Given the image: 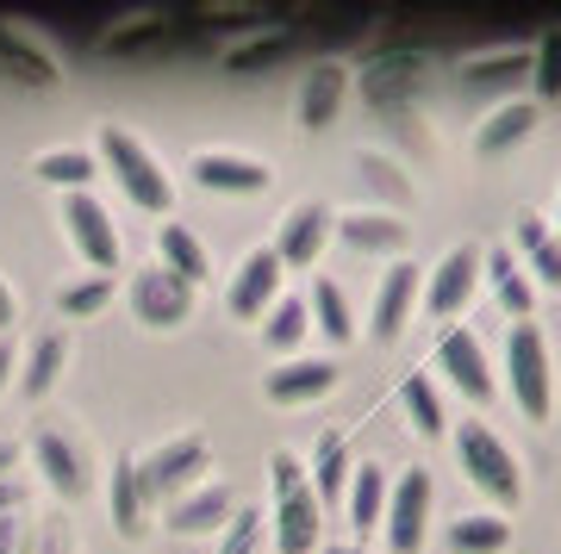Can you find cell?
Masks as SVG:
<instances>
[{"label": "cell", "mask_w": 561, "mask_h": 554, "mask_svg": "<svg viewBox=\"0 0 561 554\" xmlns=\"http://www.w3.org/2000/svg\"><path fill=\"white\" fill-rule=\"evenodd\" d=\"M331 231H337V212H331V206H319V199L294 206V212H287V224H280V243H275L280 268H287V262H294V268H312V262H319V250L331 243Z\"/></svg>", "instance_id": "obj_7"}, {"label": "cell", "mask_w": 561, "mask_h": 554, "mask_svg": "<svg viewBox=\"0 0 561 554\" xmlns=\"http://www.w3.org/2000/svg\"><path fill=\"white\" fill-rule=\"evenodd\" d=\"M524 69H530V57H524V50H493V57L468 62V88H486V81H512V76H524Z\"/></svg>", "instance_id": "obj_35"}, {"label": "cell", "mask_w": 561, "mask_h": 554, "mask_svg": "<svg viewBox=\"0 0 561 554\" xmlns=\"http://www.w3.org/2000/svg\"><path fill=\"white\" fill-rule=\"evenodd\" d=\"M437 361H443V374L456 380V386L474 399V405H486V399H493V368H486L481 337H468V331H449V337L437 343Z\"/></svg>", "instance_id": "obj_11"}, {"label": "cell", "mask_w": 561, "mask_h": 554, "mask_svg": "<svg viewBox=\"0 0 561 554\" xmlns=\"http://www.w3.org/2000/svg\"><path fill=\"white\" fill-rule=\"evenodd\" d=\"M287 50V32H268V38H250L243 50H231V69H250V62H268Z\"/></svg>", "instance_id": "obj_38"}, {"label": "cell", "mask_w": 561, "mask_h": 554, "mask_svg": "<svg viewBox=\"0 0 561 554\" xmlns=\"http://www.w3.org/2000/svg\"><path fill=\"white\" fill-rule=\"evenodd\" d=\"M62 356H69V343H62V337H38V349H32V361H25V393H32V399L50 393L57 374H62Z\"/></svg>", "instance_id": "obj_32"}, {"label": "cell", "mask_w": 561, "mask_h": 554, "mask_svg": "<svg viewBox=\"0 0 561 554\" xmlns=\"http://www.w3.org/2000/svg\"><path fill=\"white\" fill-rule=\"evenodd\" d=\"M343 474H350V461H343V436H319V455H312V493H319V505L343 493Z\"/></svg>", "instance_id": "obj_30"}, {"label": "cell", "mask_w": 561, "mask_h": 554, "mask_svg": "<svg viewBox=\"0 0 561 554\" xmlns=\"http://www.w3.org/2000/svg\"><path fill=\"white\" fill-rule=\"evenodd\" d=\"M456 455H461V474L474 480L493 505H505V511H518V505H524L518 455H512L486 424H461V430H456Z\"/></svg>", "instance_id": "obj_1"}, {"label": "cell", "mask_w": 561, "mask_h": 554, "mask_svg": "<svg viewBox=\"0 0 561 554\" xmlns=\"http://www.w3.org/2000/svg\"><path fill=\"white\" fill-rule=\"evenodd\" d=\"M0 69H7V76H25V81H57L50 57H44L38 44L13 38V25H0Z\"/></svg>", "instance_id": "obj_28"}, {"label": "cell", "mask_w": 561, "mask_h": 554, "mask_svg": "<svg viewBox=\"0 0 561 554\" xmlns=\"http://www.w3.org/2000/svg\"><path fill=\"white\" fill-rule=\"evenodd\" d=\"M280 299V256L275 250H250L243 256V268H238V280H231V312L238 318H262L268 305Z\"/></svg>", "instance_id": "obj_10"}, {"label": "cell", "mask_w": 561, "mask_h": 554, "mask_svg": "<svg viewBox=\"0 0 561 554\" xmlns=\"http://www.w3.org/2000/svg\"><path fill=\"white\" fill-rule=\"evenodd\" d=\"M106 299H113V280L94 275V280H76V287H62L57 305H62V318H88V312H101Z\"/></svg>", "instance_id": "obj_33"}, {"label": "cell", "mask_w": 561, "mask_h": 554, "mask_svg": "<svg viewBox=\"0 0 561 554\" xmlns=\"http://www.w3.org/2000/svg\"><path fill=\"white\" fill-rule=\"evenodd\" d=\"M20 498H25V493H20V486H13V480H0V511H13Z\"/></svg>", "instance_id": "obj_42"}, {"label": "cell", "mask_w": 561, "mask_h": 554, "mask_svg": "<svg viewBox=\"0 0 561 554\" xmlns=\"http://www.w3.org/2000/svg\"><path fill=\"white\" fill-rule=\"evenodd\" d=\"M387 549L393 554H419L424 549V530H431V474L412 468V474L393 480V493H387Z\"/></svg>", "instance_id": "obj_4"}, {"label": "cell", "mask_w": 561, "mask_h": 554, "mask_svg": "<svg viewBox=\"0 0 561 554\" xmlns=\"http://www.w3.org/2000/svg\"><path fill=\"white\" fill-rule=\"evenodd\" d=\"M13 318H20V299H13V287H7V280H0V331H7Z\"/></svg>", "instance_id": "obj_41"}, {"label": "cell", "mask_w": 561, "mask_h": 554, "mask_svg": "<svg viewBox=\"0 0 561 554\" xmlns=\"http://www.w3.org/2000/svg\"><path fill=\"white\" fill-rule=\"evenodd\" d=\"M101 162L119 175V187L131 194V206H144V212H169V206H175L169 175H162L157 157H150L125 125H101Z\"/></svg>", "instance_id": "obj_2"}, {"label": "cell", "mask_w": 561, "mask_h": 554, "mask_svg": "<svg viewBox=\"0 0 561 554\" xmlns=\"http://www.w3.org/2000/svg\"><path fill=\"white\" fill-rule=\"evenodd\" d=\"M62 224H69L76 250L94 262V268H119V231H113V218H106L101 199L69 194V199H62Z\"/></svg>", "instance_id": "obj_5"}, {"label": "cell", "mask_w": 561, "mask_h": 554, "mask_svg": "<svg viewBox=\"0 0 561 554\" xmlns=\"http://www.w3.org/2000/svg\"><path fill=\"white\" fill-rule=\"evenodd\" d=\"M38 468H44V480H50L57 493H69V498L88 486V474H81V455L69 449V442H62L57 430H44V436H38Z\"/></svg>", "instance_id": "obj_22"}, {"label": "cell", "mask_w": 561, "mask_h": 554, "mask_svg": "<svg viewBox=\"0 0 561 554\" xmlns=\"http://www.w3.org/2000/svg\"><path fill=\"white\" fill-rule=\"evenodd\" d=\"M231 486H201L194 498H181V505H169V530L175 535H206L219 530V523H231Z\"/></svg>", "instance_id": "obj_15"}, {"label": "cell", "mask_w": 561, "mask_h": 554, "mask_svg": "<svg viewBox=\"0 0 561 554\" xmlns=\"http://www.w3.org/2000/svg\"><path fill=\"white\" fill-rule=\"evenodd\" d=\"M256 542H262V517L231 511V523H225V535H219V554H256Z\"/></svg>", "instance_id": "obj_36"}, {"label": "cell", "mask_w": 561, "mask_h": 554, "mask_svg": "<svg viewBox=\"0 0 561 554\" xmlns=\"http://www.w3.org/2000/svg\"><path fill=\"white\" fill-rule=\"evenodd\" d=\"M268 480H275V498H287V493H300L306 486V468H300V455H268Z\"/></svg>", "instance_id": "obj_37"}, {"label": "cell", "mask_w": 561, "mask_h": 554, "mask_svg": "<svg viewBox=\"0 0 561 554\" xmlns=\"http://www.w3.org/2000/svg\"><path fill=\"white\" fill-rule=\"evenodd\" d=\"M113 523H119V535H138V530H144V486H138V461H119V468H113Z\"/></svg>", "instance_id": "obj_27"}, {"label": "cell", "mask_w": 561, "mask_h": 554, "mask_svg": "<svg viewBox=\"0 0 561 554\" xmlns=\"http://www.w3.org/2000/svg\"><path fill=\"white\" fill-rule=\"evenodd\" d=\"M530 262H537V280H542V287H561V238H549Z\"/></svg>", "instance_id": "obj_39"}, {"label": "cell", "mask_w": 561, "mask_h": 554, "mask_svg": "<svg viewBox=\"0 0 561 554\" xmlns=\"http://www.w3.org/2000/svg\"><path fill=\"white\" fill-rule=\"evenodd\" d=\"M7 468H13V449H7V442H0V480H7Z\"/></svg>", "instance_id": "obj_44"}, {"label": "cell", "mask_w": 561, "mask_h": 554, "mask_svg": "<svg viewBox=\"0 0 561 554\" xmlns=\"http://www.w3.org/2000/svg\"><path fill=\"white\" fill-rule=\"evenodd\" d=\"M542 243H549V224H542L537 212H518V250H530V256H537Z\"/></svg>", "instance_id": "obj_40"}, {"label": "cell", "mask_w": 561, "mask_h": 554, "mask_svg": "<svg viewBox=\"0 0 561 554\" xmlns=\"http://www.w3.org/2000/svg\"><path fill=\"white\" fill-rule=\"evenodd\" d=\"M412 299H419V268H393V275L381 280V299H375V337L393 343L405 331V318H412Z\"/></svg>", "instance_id": "obj_16"}, {"label": "cell", "mask_w": 561, "mask_h": 554, "mask_svg": "<svg viewBox=\"0 0 561 554\" xmlns=\"http://www.w3.org/2000/svg\"><path fill=\"white\" fill-rule=\"evenodd\" d=\"M505 380H512V399H518L524 417H549L556 405V386H549V343L542 331L524 318L512 324V343H505Z\"/></svg>", "instance_id": "obj_3"}, {"label": "cell", "mask_w": 561, "mask_h": 554, "mask_svg": "<svg viewBox=\"0 0 561 554\" xmlns=\"http://www.w3.org/2000/svg\"><path fill=\"white\" fill-rule=\"evenodd\" d=\"M194 181H201L206 194H262L268 169L250 157H231V150H201L194 157Z\"/></svg>", "instance_id": "obj_12"}, {"label": "cell", "mask_w": 561, "mask_h": 554, "mask_svg": "<svg viewBox=\"0 0 561 554\" xmlns=\"http://www.w3.org/2000/svg\"><path fill=\"white\" fill-rule=\"evenodd\" d=\"M400 399H405V412H412V430L419 436H443V405H437V386L424 374H412L400 386Z\"/></svg>", "instance_id": "obj_31"}, {"label": "cell", "mask_w": 561, "mask_h": 554, "mask_svg": "<svg viewBox=\"0 0 561 554\" xmlns=\"http://www.w3.org/2000/svg\"><path fill=\"white\" fill-rule=\"evenodd\" d=\"M306 324H312L306 299H275V305H268V318H262V343H268L275 356H287V349L306 337Z\"/></svg>", "instance_id": "obj_24"}, {"label": "cell", "mask_w": 561, "mask_h": 554, "mask_svg": "<svg viewBox=\"0 0 561 554\" xmlns=\"http://www.w3.org/2000/svg\"><path fill=\"white\" fill-rule=\"evenodd\" d=\"M387 493H393V480H387L381 461L356 468V480H350V523H356V530H375L387 517Z\"/></svg>", "instance_id": "obj_18"}, {"label": "cell", "mask_w": 561, "mask_h": 554, "mask_svg": "<svg viewBox=\"0 0 561 554\" xmlns=\"http://www.w3.org/2000/svg\"><path fill=\"white\" fill-rule=\"evenodd\" d=\"M319 554H368V549H319Z\"/></svg>", "instance_id": "obj_45"}, {"label": "cell", "mask_w": 561, "mask_h": 554, "mask_svg": "<svg viewBox=\"0 0 561 554\" xmlns=\"http://www.w3.org/2000/svg\"><path fill=\"white\" fill-rule=\"evenodd\" d=\"M157 250H162V268H169L175 280H187V287L213 275V268H206V250H201V238H194L187 224H162Z\"/></svg>", "instance_id": "obj_20"}, {"label": "cell", "mask_w": 561, "mask_h": 554, "mask_svg": "<svg viewBox=\"0 0 561 554\" xmlns=\"http://www.w3.org/2000/svg\"><path fill=\"white\" fill-rule=\"evenodd\" d=\"M530 76H537V94H542V100H561V25L537 44V57H530Z\"/></svg>", "instance_id": "obj_34"}, {"label": "cell", "mask_w": 561, "mask_h": 554, "mask_svg": "<svg viewBox=\"0 0 561 554\" xmlns=\"http://www.w3.org/2000/svg\"><path fill=\"white\" fill-rule=\"evenodd\" d=\"M275 549L280 554H312L319 549V493H312V486L275 498Z\"/></svg>", "instance_id": "obj_13"}, {"label": "cell", "mask_w": 561, "mask_h": 554, "mask_svg": "<svg viewBox=\"0 0 561 554\" xmlns=\"http://www.w3.org/2000/svg\"><path fill=\"white\" fill-rule=\"evenodd\" d=\"M505 549H512L505 517H456L449 523V554H505Z\"/></svg>", "instance_id": "obj_21"}, {"label": "cell", "mask_w": 561, "mask_h": 554, "mask_svg": "<svg viewBox=\"0 0 561 554\" xmlns=\"http://www.w3.org/2000/svg\"><path fill=\"white\" fill-rule=\"evenodd\" d=\"M474 287H481V250H449V256L437 262L431 287H424V312L431 318H456L461 305L474 299Z\"/></svg>", "instance_id": "obj_9"}, {"label": "cell", "mask_w": 561, "mask_h": 554, "mask_svg": "<svg viewBox=\"0 0 561 554\" xmlns=\"http://www.w3.org/2000/svg\"><path fill=\"white\" fill-rule=\"evenodd\" d=\"M206 461H213V455H206L201 436H181V442L157 449L150 461H138V486H144V498H169V493H181L187 480H201Z\"/></svg>", "instance_id": "obj_6"}, {"label": "cell", "mask_w": 561, "mask_h": 554, "mask_svg": "<svg viewBox=\"0 0 561 554\" xmlns=\"http://www.w3.org/2000/svg\"><path fill=\"white\" fill-rule=\"evenodd\" d=\"M7 368H13V349H7V343H0V386H7Z\"/></svg>", "instance_id": "obj_43"}, {"label": "cell", "mask_w": 561, "mask_h": 554, "mask_svg": "<svg viewBox=\"0 0 561 554\" xmlns=\"http://www.w3.org/2000/svg\"><path fill=\"white\" fill-rule=\"evenodd\" d=\"M530 131H537V106H530V100H505L500 113L481 125L474 150H481V157H505V150H518Z\"/></svg>", "instance_id": "obj_17"}, {"label": "cell", "mask_w": 561, "mask_h": 554, "mask_svg": "<svg viewBox=\"0 0 561 554\" xmlns=\"http://www.w3.org/2000/svg\"><path fill=\"white\" fill-rule=\"evenodd\" d=\"M481 275L493 280V287H500V305L512 318H530V280L518 275V262H512V250H493V256H481Z\"/></svg>", "instance_id": "obj_23"}, {"label": "cell", "mask_w": 561, "mask_h": 554, "mask_svg": "<svg viewBox=\"0 0 561 554\" xmlns=\"http://www.w3.org/2000/svg\"><path fill=\"white\" fill-rule=\"evenodd\" d=\"M337 386V361H287V368H268V399L275 405H312Z\"/></svg>", "instance_id": "obj_14"}, {"label": "cell", "mask_w": 561, "mask_h": 554, "mask_svg": "<svg viewBox=\"0 0 561 554\" xmlns=\"http://www.w3.org/2000/svg\"><path fill=\"white\" fill-rule=\"evenodd\" d=\"M187 305H194V287H187V280H175L169 268H144V275L131 280V312H138L150 331L181 324V318H187Z\"/></svg>", "instance_id": "obj_8"}, {"label": "cell", "mask_w": 561, "mask_h": 554, "mask_svg": "<svg viewBox=\"0 0 561 554\" xmlns=\"http://www.w3.org/2000/svg\"><path fill=\"white\" fill-rule=\"evenodd\" d=\"M337 231H343V243H350V250H400V243H405V224H400V218H381V212L343 218Z\"/></svg>", "instance_id": "obj_25"}, {"label": "cell", "mask_w": 561, "mask_h": 554, "mask_svg": "<svg viewBox=\"0 0 561 554\" xmlns=\"http://www.w3.org/2000/svg\"><path fill=\"white\" fill-rule=\"evenodd\" d=\"M337 100H343V69L337 62H319L312 76H306V88H300V125H331L337 119Z\"/></svg>", "instance_id": "obj_19"}, {"label": "cell", "mask_w": 561, "mask_h": 554, "mask_svg": "<svg viewBox=\"0 0 561 554\" xmlns=\"http://www.w3.org/2000/svg\"><path fill=\"white\" fill-rule=\"evenodd\" d=\"M306 312H319V331H324L331 343H350V337H356V324H350V299H343L337 280H312Z\"/></svg>", "instance_id": "obj_26"}, {"label": "cell", "mask_w": 561, "mask_h": 554, "mask_svg": "<svg viewBox=\"0 0 561 554\" xmlns=\"http://www.w3.org/2000/svg\"><path fill=\"white\" fill-rule=\"evenodd\" d=\"M38 181L81 194V187L94 181V157H88V150H50V157H38Z\"/></svg>", "instance_id": "obj_29"}]
</instances>
